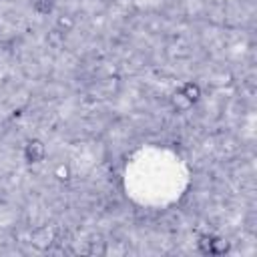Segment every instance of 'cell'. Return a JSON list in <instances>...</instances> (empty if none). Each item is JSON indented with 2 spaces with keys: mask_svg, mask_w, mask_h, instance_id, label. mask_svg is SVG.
<instances>
[{
  "mask_svg": "<svg viewBox=\"0 0 257 257\" xmlns=\"http://www.w3.org/2000/svg\"><path fill=\"white\" fill-rule=\"evenodd\" d=\"M55 8V0H36L34 2V10L38 14H48V12H53Z\"/></svg>",
  "mask_w": 257,
  "mask_h": 257,
  "instance_id": "5",
  "label": "cell"
},
{
  "mask_svg": "<svg viewBox=\"0 0 257 257\" xmlns=\"http://www.w3.org/2000/svg\"><path fill=\"white\" fill-rule=\"evenodd\" d=\"M181 92H183V94L193 102V105L201 98V86H199L197 83H185V85H183V88H181Z\"/></svg>",
  "mask_w": 257,
  "mask_h": 257,
  "instance_id": "3",
  "label": "cell"
},
{
  "mask_svg": "<svg viewBox=\"0 0 257 257\" xmlns=\"http://www.w3.org/2000/svg\"><path fill=\"white\" fill-rule=\"evenodd\" d=\"M171 107H173L177 113H187V111L193 107V102H191L181 90H177V92H173V96H171Z\"/></svg>",
  "mask_w": 257,
  "mask_h": 257,
  "instance_id": "2",
  "label": "cell"
},
{
  "mask_svg": "<svg viewBox=\"0 0 257 257\" xmlns=\"http://www.w3.org/2000/svg\"><path fill=\"white\" fill-rule=\"evenodd\" d=\"M57 24H59L61 32H71V30L75 28V18H73L71 14H63V16H59Z\"/></svg>",
  "mask_w": 257,
  "mask_h": 257,
  "instance_id": "6",
  "label": "cell"
},
{
  "mask_svg": "<svg viewBox=\"0 0 257 257\" xmlns=\"http://www.w3.org/2000/svg\"><path fill=\"white\" fill-rule=\"evenodd\" d=\"M24 159L26 163H42L46 159V147L38 139H30L24 145Z\"/></svg>",
  "mask_w": 257,
  "mask_h": 257,
  "instance_id": "1",
  "label": "cell"
},
{
  "mask_svg": "<svg viewBox=\"0 0 257 257\" xmlns=\"http://www.w3.org/2000/svg\"><path fill=\"white\" fill-rule=\"evenodd\" d=\"M215 241H217V237H213V235H203V237L199 239V251L205 253V255H213V251H215Z\"/></svg>",
  "mask_w": 257,
  "mask_h": 257,
  "instance_id": "4",
  "label": "cell"
},
{
  "mask_svg": "<svg viewBox=\"0 0 257 257\" xmlns=\"http://www.w3.org/2000/svg\"><path fill=\"white\" fill-rule=\"evenodd\" d=\"M55 177H57L59 181H69V179L73 177V173H71V167H69V165H65V163L57 165V167H55Z\"/></svg>",
  "mask_w": 257,
  "mask_h": 257,
  "instance_id": "7",
  "label": "cell"
}]
</instances>
